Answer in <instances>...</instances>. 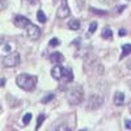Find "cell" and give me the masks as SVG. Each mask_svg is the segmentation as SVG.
Here are the masks:
<instances>
[{
  "mask_svg": "<svg viewBox=\"0 0 131 131\" xmlns=\"http://www.w3.org/2000/svg\"><path fill=\"white\" fill-rule=\"evenodd\" d=\"M16 83L21 89L30 92V91H33L36 88L37 78L36 76H31V75H28V73H21L16 78Z\"/></svg>",
  "mask_w": 131,
  "mask_h": 131,
  "instance_id": "obj_1",
  "label": "cell"
},
{
  "mask_svg": "<svg viewBox=\"0 0 131 131\" xmlns=\"http://www.w3.org/2000/svg\"><path fill=\"white\" fill-rule=\"evenodd\" d=\"M84 98V91L81 86H75L67 92V101L70 105H79Z\"/></svg>",
  "mask_w": 131,
  "mask_h": 131,
  "instance_id": "obj_2",
  "label": "cell"
},
{
  "mask_svg": "<svg viewBox=\"0 0 131 131\" xmlns=\"http://www.w3.org/2000/svg\"><path fill=\"white\" fill-rule=\"evenodd\" d=\"M20 62H21V58H20V54L17 51L10 52L9 55L3 58V64L5 67H17L20 64Z\"/></svg>",
  "mask_w": 131,
  "mask_h": 131,
  "instance_id": "obj_3",
  "label": "cell"
},
{
  "mask_svg": "<svg viewBox=\"0 0 131 131\" xmlns=\"http://www.w3.org/2000/svg\"><path fill=\"white\" fill-rule=\"evenodd\" d=\"M102 104H104V97L101 94H91V97L88 98V105H86V109H89V110H94V109L101 107Z\"/></svg>",
  "mask_w": 131,
  "mask_h": 131,
  "instance_id": "obj_4",
  "label": "cell"
},
{
  "mask_svg": "<svg viewBox=\"0 0 131 131\" xmlns=\"http://www.w3.org/2000/svg\"><path fill=\"white\" fill-rule=\"evenodd\" d=\"M25 29H26V34H28V37H29L31 41H37V39L41 37V29H39L37 25L29 23V25H28Z\"/></svg>",
  "mask_w": 131,
  "mask_h": 131,
  "instance_id": "obj_5",
  "label": "cell"
},
{
  "mask_svg": "<svg viewBox=\"0 0 131 131\" xmlns=\"http://www.w3.org/2000/svg\"><path fill=\"white\" fill-rule=\"evenodd\" d=\"M70 13H71V12H70V7H68L67 0H62V3H60V5H59V8H58V10H57L58 18L63 20V18H66V17H68Z\"/></svg>",
  "mask_w": 131,
  "mask_h": 131,
  "instance_id": "obj_6",
  "label": "cell"
},
{
  "mask_svg": "<svg viewBox=\"0 0 131 131\" xmlns=\"http://www.w3.org/2000/svg\"><path fill=\"white\" fill-rule=\"evenodd\" d=\"M30 21L25 17V16H21V15H17L15 18H13V24L17 26V28H21V29H24L29 25Z\"/></svg>",
  "mask_w": 131,
  "mask_h": 131,
  "instance_id": "obj_7",
  "label": "cell"
},
{
  "mask_svg": "<svg viewBox=\"0 0 131 131\" xmlns=\"http://www.w3.org/2000/svg\"><path fill=\"white\" fill-rule=\"evenodd\" d=\"M63 73H64V68L62 67V66H59V64H55L52 67V70H51V76L55 80H59V79H62L63 78Z\"/></svg>",
  "mask_w": 131,
  "mask_h": 131,
  "instance_id": "obj_8",
  "label": "cell"
},
{
  "mask_svg": "<svg viewBox=\"0 0 131 131\" xmlns=\"http://www.w3.org/2000/svg\"><path fill=\"white\" fill-rule=\"evenodd\" d=\"M114 104L117 106H122L125 104V94L122 92H117L114 96Z\"/></svg>",
  "mask_w": 131,
  "mask_h": 131,
  "instance_id": "obj_9",
  "label": "cell"
},
{
  "mask_svg": "<svg viewBox=\"0 0 131 131\" xmlns=\"http://www.w3.org/2000/svg\"><path fill=\"white\" fill-rule=\"evenodd\" d=\"M50 60H51V63H62L64 60V57L60 52H52L50 55Z\"/></svg>",
  "mask_w": 131,
  "mask_h": 131,
  "instance_id": "obj_10",
  "label": "cell"
},
{
  "mask_svg": "<svg viewBox=\"0 0 131 131\" xmlns=\"http://www.w3.org/2000/svg\"><path fill=\"white\" fill-rule=\"evenodd\" d=\"M68 28L71 30H79L80 29V21L76 20V18H72L68 21Z\"/></svg>",
  "mask_w": 131,
  "mask_h": 131,
  "instance_id": "obj_11",
  "label": "cell"
},
{
  "mask_svg": "<svg viewBox=\"0 0 131 131\" xmlns=\"http://www.w3.org/2000/svg\"><path fill=\"white\" fill-rule=\"evenodd\" d=\"M101 36H102V38H105V39H112V38H113V31H112L110 28H104Z\"/></svg>",
  "mask_w": 131,
  "mask_h": 131,
  "instance_id": "obj_12",
  "label": "cell"
},
{
  "mask_svg": "<svg viewBox=\"0 0 131 131\" xmlns=\"http://www.w3.org/2000/svg\"><path fill=\"white\" fill-rule=\"evenodd\" d=\"M63 76H64V80H66V83H71V81H72V79H73L72 70H71V68L64 70V73H63Z\"/></svg>",
  "mask_w": 131,
  "mask_h": 131,
  "instance_id": "obj_13",
  "label": "cell"
},
{
  "mask_svg": "<svg viewBox=\"0 0 131 131\" xmlns=\"http://www.w3.org/2000/svg\"><path fill=\"white\" fill-rule=\"evenodd\" d=\"M131 54V45H123L122 46V54H121V59Z\"/></svg>",
  "mask_w": 131,
  "mask_h": 131,
  "instance_id": "obj_14",
  "label": "cell"
},
{
  "mask_svg": "<svg viewBox=\"0 0 131 131\" xmlns=\"http://www.w3.org/2000/svg\"><path fill=\"white\" fill-rule=\"evenodd\" d=\"M37 18H38V21H39V23H42V24H45L46 23V16H45V13H43L42 12V10H38V12H37Z\"/></svg>",
  "mask_w": 131,
  "mask_h": 131,
  "instance_id": "obj_15",
  "label": "cell"
},
{
  "mask_svg": "<svg viewBox=\"0 0 131 131\" xmlns=\"http://www.w3.org/2000/svg\"><path fill=\"white\" fill-rule=\"evenodd\" d=\"M52 98H54V94H51V93H49L47 96H45V97H43L42 98V104H47V102H50L51 100H52Z\"/></svg>",
  "mask_w": 131,
  "mask_h": 131,
  "instance_id": "obj_16",
  "label": "cell"
},
{
  "mask_svg": "<svg viewBox=\"0 0 131 131\" xmlns=\"http://www.w3.org/2000/svg\"><path fill=\"white\" fill-rule=\"evenodd\" d=\"M30 119H31V114H30V113L25 114V115H24V118H23V123H24V125H29Z\"/></svg>",
  "mask_w": 131,
  "mask_h": 131,
  "instance_id": "obj_17",
  "label": "cell"
},
{
  "mask_svg": "<svg viewBox=\"0 0 131 131\" xmlns=\"http://www.w3.org/2000/svg\"><path fill=\"white\" fill-rule=\"evenodd\" d=\"M43 121H45V115L41 114V115L38 117V119H37V126H36V128H37V130L41 127V125H42V122H43Z\"/></svg>",
  "mask_w": 131,
  "mask_h": 131,
  "instance_id": "obj_18",
  "label": "cell"
},
{
  "mask_svg": "<svg viewBox=\"0 0 131 131\" xmlns=\"http://www.w3.org/2000/svg\"><path fill=\"white\" fill-rule=\"evenodd\" d=\"M96 29H97V21H93V23L91 24V26H89V34H93V33L96 31Z\"/></svg>",
  "mask_w": 131,
  "mask_h": 131,
  "instance_id": "obj_19",
  "label": "cell"
},
{
  "mask_svg": "<svg viewBox=\"0 0 131 131\" xmlns=\"http://www.w3.org/2000/svg\"><path fill=\"white\" fill-rule=\"evenodd\" d=\"M91 12H92V13H96V15H106V12H104V10L94 9V8H91Z\"/></svg>",
  "mask_w": 131,
  "mask_h": 131,
  "instance_id": "obj_20",
  "label": "cell"
},
{
  "mask_svg": "<svg viewBox=\"0 0 131 131\" xmlns=\"http://www.w3.org/2000/svg\"><path fill=\"white\" fill-rule=\"evenodd\" d=\"M59 39L58 38H52L51 41H50V46H59Z\"/></svg>",
  "mask_w": 131,
  "mask_h": 131,
  "instance_id": "obj_21",
  "label": "cell"
},
{
  "mask_svg": "<svg viewBox=\"0 0 131 131\" xmlns=\"http://www.w3.org/2000/svg\"><path fill=\"white\" fill-rule=\"evenodd\" d=\"M125 125H126V128L131 130V121H128V119H126V121H125Z\"/></svg>",
  "mask_w": 131,
  "mask_h": 131,
  "instance_id": "obj_22",
  "label": "cell"
},
{
  "mask_svg": "<svg viewBox=\"0 0 131 131\" xmlns=\"http://www.w3.org/2000/svg\"><path fill=\"white\" fill-rule=\"evenodd\" d=\"M5 85V79L3 78V79H0V88H2V86H4Z\"/></svg>",
  "mask_w": 131,
  "mask_h": 131,
  "instance_id": "obj_23",
  "label": "cell"
},
{
  "mask_svg": "<svg viewBox=\"0 0 131 131\" xmlns=\"http://www.w3.org/2000/svg\"><path fill=\"white\" fill-rule=\"evenodd\" d=\"M119 36H122V37L126 36V30L125 29H121V30H119Z\"/></svg>",
  "mask_w": 131,
  "mask_h": 131,
  "instance_id": "obj_24",
  "label": "cell"
},
{
  "mask_svg": "<svg viewBox=\"0 0 131 131\" xmlns=\"http://www.w3.org/2000/svg\"><path fill=\"white\" fill-rule=\"evenodd\" d=\"M126 7L125 5H121V7H117V10H118V12H122V9H125Z\"/></svg>",
  "mask_w": 131,
  "mask_h": 131,
  "instance_id": "obj_25",
  "label": "cell"
}]
</instances>
